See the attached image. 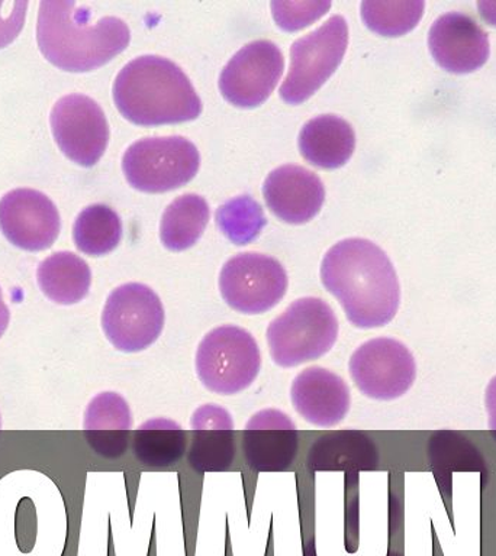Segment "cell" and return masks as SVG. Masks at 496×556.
I'll return each instance as SVG.
<instances>
[{
  "mask_svg": "<svg viewBox=\"0 0 496 556\" xmlns=\"http://www.w3.org/2000/svg\"><path fill=\"white\" fill-rule=\"evenodd\" d=\"M348 371L365 397L390 402L411 390L417 363L409 348L398 339L374 338L352 352Z\"/></svg>",
  "mask_w": 496,
  "mask_h": 556,
  "instance_id": "30bf717a",
  "label": "cell"
},
{
  "mask_svg": "<svg viewBox=\"0 0 496 556\" xmlns=\"http://www.w3.org/2000/svg\"><path fill=\"white\" fill-rule=\"evenodd\" d=\"M73 238L77 250L87 255L109 254L121 242V217L107 204H91L74 222Z\"/></svg>",
  "mask_w": 496,
  "mask_h": 556,
  "instance_id": "603a6c76",
  "label": "cell"
},
{
  "mask_svg": "<svg viewBox=\"0 0 496 556\" xmlns=\"http://www.w3.org/2000/svg\"><path fill=\"white\" fill-rule=\"evenodd\" d=\"M298 447L296 425L276 408L257 412L244 428V455L256 471H285L294 464Z\"/></svg>",
  "mask_w": 496,
  "mask_h": 556,
  "instance_id": "9a60e30c",
  "label": "cell"
},
{
  "mask_svg": "<svg viewBox=\"0 0 496 556\" xmlns=\"http://www.w3.org/2000/svg\"><path fill=\"white\" fill-rule=\"evenodd\" d=\"M39 289L51 302L76 304L89 294L91 271L86 261L73 252H55L39 264Z\"/></svg>",
  "mask_w": 496,
  "mask_h": 556,
  "instance_id": "ffe728a7",
  "label": "cell"
},
{
  "mask_svg": "<svg viewBox=\"0 0 496 556\" xmlns=\"http://www.w3.org/2000/svg\"><path fill=\"white\" fill-rule=\"evenodd\" d=\"M290 400L296 413L318 428H334L350 412V387L324 367H309L294 378Z\"/></svg>",
  "mask_w": 496,
  "mask_h": 556,
  "instance_id": "2e32d148",
  "label": "cell"
},
{
  "mask_svg": "<svg viewBox=\"0 0 496 556\" xmlns=\"http://www.w3.org/2000/svg\"><path fill=\"white\" fill-rule=\"evenodd\" d=\"M298 143L300 154L309 163L334 169L350 160L356 148V134L343 117L320 115L302 126Z\"/></svg>",
  "mask_w": 496,
  "mask_h": 556,
  "instance_id": "d6986e66",
  "label": "cell"
},
{
  "mask_svg": "<svg viewBox=\"0 0 496 556\" xmlns=\"http://www.w3.org/2000/svg\"><path fill=\"white\" fill-rule=\"evenodd\" d=\"M163 302L151 287L126 282L109 294L102 313L104 337L117 351L135 354L150 348L164 329Z\"/></svg>",
  "mask_w": 496,
  "mask_h": 556,
  "instance_id": "ba28073f",
  "label": "cell"
},
{
  "mask_svg": "<svg viewBox=\"0 0 496 556\" xmlns=\"http://www.w3.org/2000/svg\"><path fill=\"white\" fill-rule=\"evenodd\" d=\"M234 429L200 428L194 430L189 465L198 472L222 471L235 456Z\"/></svg>",
  "mask_w": 496,
  "mask_h": 556,
  "instance_id": "484cf974",
  "label": "cell"
},
{
  "mask_svg": "<svg viewBox=\"0 0 496 556\" xmlns=\"http://www.w3.org/2000/svg\"><path fill=\"white\" fill-rule=\"evenodd\" d=\"M0 428H2V419H0Z\"/></svg>",
  "mask_w": 496,
  "mask_h": 556,
  "instance_id": "d6a6232c",
  "label": "cell"
},
{
  "mask_svg": "<svg viewBox=\"0 0 496 556\" xmlns=\"http://www.w3.org/2000/svg\"><path fill=\"white\" fill-rule=\"evenodd\" d=\"M289 278L281 261L259 252H241L220 274L222 299L244 315H261L285 298Z\"/></svg>",
  "mask_w": 496,
  "mask_h": 556,
  "instance_id": "9c48e42d",
  "label": "cell"
},
{
  "mask_svg": "<svg viewBox=\"0 0 496 556\" xmlns=\"http://www.w3.org/2000/svg\"><path fill=\"white\" fill-rule=\"evenodd\" d=\"M91 13L73 0L39 3L37 41L44 56L65 72H90L128 47V25L104 16L90 24Z\"/></svg>",
  "mask_w": 496,
  "mask_h": 556,
  "instance_id": "7a4b0ae2",
  "label": "cell"
},
{
  "mask_svg": "<svg viewBox=\"0 0 496 556\" xmlns=\"http://www.w3.org/2000/svg\"><path fill=\"white\" fill-rule=\"evenodd\" d=\"M200 155L185 137H151L125 151L122 169L134 189L164 193L189 182L198 173Z\"/></svg>",
  "mask_w": 496,
  "mask_h": 556,
  "instance_id": "8992f818",
  "label": "cell"
},
{
  "mask_svg": "<svg viewBox=\"0 0 496 556\" xmlns=\"http://www.w3.org/2000/svg\"><path fill=\"white\" fill-rule=\"evenodd\" d=\"M196 374L213 394L235 395L259 377L261 352L248 330L235 325L218 326L200 341L195 356Z\"/></svg>",
  "mask_w": 496,
  "mask_h": 556,
  "instance_id": "5b68a950",
  "label": "cell"
},
{
  "mask_svg": "<svg viewBox=\"0 0 496 556\" xmlns=\"http://www.w3.org/2000/svg\"><path fill=\"white\" fill-rule=\"evenodd\" d=\"M9 320H11V313H9L7 303L3 300L2 289H0V338L7 332Z\"/></svg>",
  "mask_w": 496,
  "mask_h": 556,
  "instance_id": "1f68e13d",
  "label": "cell"
},
{
  "mask_svg": "<svg viewBox=\"0 0 496 556\" xmlns=\"http://www.w3.org/2000/svg\"><path fill=\"white\" fill-rule=\"evenodd\" d=\"M424 8V0H364L361 3V17L373 33L383 37H399L416 28Z\"/></svg>",
  "mask_w": 496,
  "mask_h": 556,
  "instance_id": "cb8c5ba5",
  "label": "cell"
},
{
  "mask_svg": "<svg viewBox=\"0 0 496 556\" xmlns=\"http://www.w3.org/2000/svg\"><path fill=\"white\" fill-rule=\"evenodd\" d=\"M51 128L60 150L83 167H94L109 141L107 116L96 100L85 94H67L51 111Z\"/></svg>",
  "mask_w": 496,
  "mask_h": 556,
  "instance_id": "8fae6325",
  "label": "cell"
},
{
  "mask_svg": "<svg viewBox=\"0 0 496 556\" xmlns=\"http://www.w3.org/2000/svg\"><path fill=\"white\" fill-rule=\"evenodd\" d=\"M117 111L135 125L181 124L196 119L202 102L181 67L160 55L129 61L113 83Z\"/></svg>",
  "mask_w": 496,
  "mask_h": 556,
  "instance_id": "3957f363",
  "label": "cell"
},
{
  "mask_svg": "<svg viewBox=\"0 0 496 556\" xmlns=\"http://www.w3.org/2000/svg\"><path fill=\"white\" fill-rule=\"evenodd\" d=\"M209 204L202 195L182 194L169 204L161 217L160 238L170 251H185L195 245L207 228Z\"/></svg>",
  "mask_w": 496,
  "mask_h": 556,
  "instance_id": "44dd1931",
  "label": "cell"
},
{
  "mask_svg": "<svg viewBox=\"0 0 496 556\" xmlns=\"http://www.w3.org/2000/svg\"><path fill=\"white\" fill-rule=\"evenodd\" d=\"M331 2H272L274 21L285 30H298L324 15Z\"/></svg>",
  "mask_w": 496,
  "mask_h": 556,
  "instance_id": "4316f807",
  "label": "cell"
},
{
  "mask_svg": "<svg viewBox=\"0 0 496 556\" xmlns=\"http://www.w3.org/2000/svg\"><path fill=\"white\" fill-rule=\"evenodd\" d=\"M348 46V25L342 15L331 16L320 28L296 39L290 47L289 73L281 87V98L299 104L337 70Z\"/></svg>",
  "mask_w": 496,
  "mask_h": 556,
  "instance_id": "52a82bcc",
  "label": "cell"
},
{
  "mask_svg": "<svg viewBox=\"0 0 496 556\" xmlns=\"http://www.w3.org/2000/svg\"><path fill=\"white\" fill-rule=\"evenodd\" d=\"M134 455L147 467H170L186 452V432L176 421L151 419L134 434Z\"/></svg>",
  "mask_w": 496,
  "mask_h": 556,
  "instance_id": "7402d4cb",
  "label": "cell"
},
{
  "mask_svg": "<svg viewBox=\"0 0 496 556\" xmlns=\"http://www.w3.org/2000/svg\"><path fill=\"white\" fill-rule=\"evenodd\" d=\"M263 195L270 211L287 224H305L321 211L325 187L311 169L286 164L264 180Z\"/></svg>",
  "mask_w": 496,
  "mask_h": 556,
  "instance_id": "e0dca14e",
  "label": "cell"
},
{
  "mask_svg": "<svg viewBox=\"0 0 496 556\" xmlns=\"http://www.w3.org/2000/svg\"><path fill=\"white\" fill-rule=\"evenodd\" d=\"M265 219L263 207L251 195H238L221 204L216 211V225L221 232L235 245L255 241L263 230Z\"/></svg>",
  "mask_w": 496,
  "mask_h": 556,
  "instance_id": "d4e9b609",
  "label": "cell"
},
{
  "mask_svg": "<svg viewBox=\"0 0 496 556\" xmlns=\"http://www.w3.org/2000/svg\"><path fill=\"white\" fill-rule=\"evenodd\" d=\"M486 408L489 413L491 429H496V377L486 390Z\"/></svg>",
  "mask_w": 496,
  "mask_h": 556,
  "instance_id": "f546056e",
  "label": "cell"
},
{
  "mask_svg": "<svg viewBox=\"0 0 496 556\" xmlns=\"http://www.w3.org/2000/svg\"><path fill=\"white\" fill-rule=\"evenodd\" d=\"M60 213L41 191L16 189L0 200V230L25 251H44L60 233Z\"/></svg>",
  "mask_w": 496,
  "mask_h": 556,
  "instance_id": "4fadbf2b",
  "label": "cell"
},
{
  "mask_svg": "<svg viewBox=\"0 0 496 556\" xmlns=\"http://www.w3.org/2000/svg\"><path fill=\"white\" fill-rule=\"evenodd\" d=\"M479 11L483 20L489 22L491 25L496 26V2H489V0H481L478 2Z\"/></svg>",
  "mask_w": 496,
  "mask_h": 556,
  "instance_id": "4dcf8cb0",
  "label": "cell"
},
{
  "mask_svg": "<svg viewBox=\"0 0 496 556\" xmlns=\"http://www.w3.org/2000/svg\"><path fill=\"white\" fill-rule=\"evenodd\" d=\"M321 281L356 328H382L398 313L400 286L394 264L369 239L347 238L330 248L322 260Z\"/></svg>",
  "mask_w": 496,
  "mask_h": 556,
  "instance_id": "6da1fadb",
  "label": "cell"
},
{
  "mask_svg": "<svg viewBox=\"0 0 496 556\" xmlns=\"http://www.w3.org/2000/svg\"><path fill=\"white\" fill-rule=\"evenodd\" d=\"M339 325L333 307L322 299L302 298L270 321L268 345L273 363L294 368L328 354L337 342Z\"/></svg>",
  "mask_w": 496,
  "mask_h": 556,
  "instance_id": "277c9868",
  "label": "cell"
},
{
  "mask_svg": "<svg viewBox=\"0 0 496 556\" xmlns=\"http://www.w3.org/2000/svg\"><path fill=\"white\" fill-rule=\"evenodd\" d=\"M429 46L439 67L456 74L481 68L491 54L485 30L473 17L461 12H448L434 22Z\"/></svg>",
  "mask_w": 496,
  "mask_h": 556,
  "instance_id": "5bb4252c",
  "label": "cell"
},
{
  "mask_svg": "<svg viewBox=\"0 0 496 556\" xmlns=\"http://www.w3.org/2000/svg\"><path fill=\"white\" fill-rule=\"evenodd\" d=\"M285 67L281 48L268 39H257L235 52L220 76L222 96L239 108L264 103Z\"/></svg>",
  "mask_w": 496,
  "mask_h": 556,
  "instance_id": "7c38bea8",
  "label": "cell"
},
{
  "mask_svg": "<svg viewBox=\"0 0 496 556\" xmlns=\"http://www.w3.org/2000/svg\"><path fill=\"white\" fill-rule=\"evenodd\" d=\"M190 428L191 430L200 428L234 429V420L226 408L209 403L196 408L191 415Z\"/></svg>",
  "mask_w": 496,
  "mask_h": 556,
  "instance_id": "f1b7e54d",
  "label": "cell"
},
{
  "mask_svg": "<svg viewBox=\"0 0 496 556\" xmlns=\"http://www.w3.org/2000/svg\"><path fill=\"white\" fill-rule=\"evenodd\" d=\"M133 429L129 404L115 391H103L87 404L83 430L91 450L104 458L124 455Z\"/></svg>",
  "mask_w": 496,
  "mask_h": 556,
  "instance_id": "ac0fdd59",
  "label": "cell"
},
{
  "mask_svg": "<svg viewBox=\"0 0 496 556\" xmlns=\"http://www.w3.org/2000/svg\"><path fill=\"white\" fill-rule=\"evenodd\" d=\"M26 9H28L26 0L22 2L21 0L15 2L0 0V48L8 47L20 35L24 28Z\"/></svg>",
  "mask_w": 496,
  "mask_h": 556,
  "instance_id": "83f0119b",
  "label": "cell"
}]
</instances>
